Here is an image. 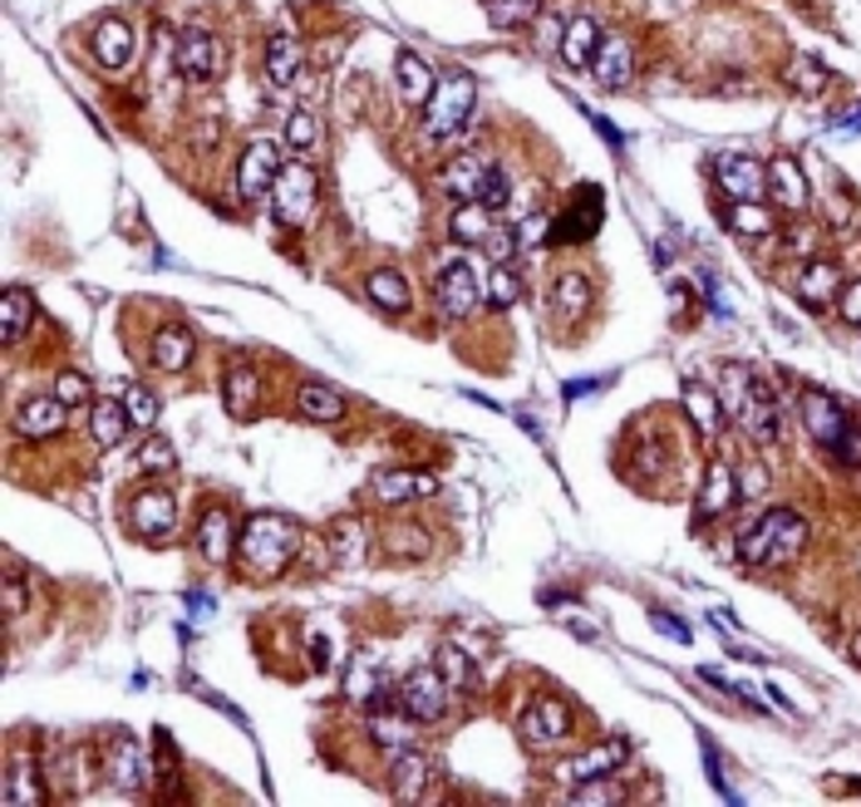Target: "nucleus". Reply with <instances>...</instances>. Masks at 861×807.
<instances>
[{
  "label": "nucleus",
  "mask_w": 861,
  "mask_h": 807,
  "mask_svg": "<svg viewBox=\"0 0 861 807\" xmlns=\"http://www.w3.org/2000/svg\"><path fill=\"white\" fill-rule=\"evenodd\" d=\"M591 74L595 84L605 89H620L630 74H635V54H630V40L625 36H601V50H595L591 60Z\"/></svg>",
  "instance_id": "24"
},
{
  "label": "nucleus",
  "mask_w": 861,
  "mask_h": 807,
  "mask_svg": "<svg viewBox=\"0 0 861 807\" xmlns=\"http://www.w3.org/2000/svg\"><path fill=\"white\" fill-rule=\"evenodd\" d=\"M0 601H6V616H20V611H26V601H30V586H26V576H20L16 566H10V572H6V596H0Z\"/></svg>",
  "instance_id": "53"
},
{
  "label": "nucleus",
  "mask_w": 861,
  "mask_h": 807,
  "mask_svg": "<svg viewBox=\"0 0 861 807\" xmlns=\"http://www.w3.org/2000/svg\"><path fill=\"white\" fill-rule=\"evenodd\" d=\"M30 321H34V295L26 286H10L6 295H0V340L16 345Z\"/></svg>",
  "instance_id": "33"
},
{
  "label": "nucleus",
  "mask_w": 861,
  "mask_h": 807,
  "mask_svg": "<svg viewBox=\"0 0 861 807\" xmlns=\"http://www.w3.org/2000/svg\"><path fill=\"white\" fill-rule=\"evenodd\" d=\"M153 360L163 374H178V370H188V360H192V335L182 331V325H163V331L153 335Z\"/></svg>",
  "instance_id": "32"
},
{
  "label": "nucleus",
  "mask_w": 861,
  "mask_h": 807,
  "mask_svg": "<svg viewBox=\"0 0 861 807\" xmlns=\"http://www.w3.org/2000/svg\"><path fill=\"white\" fill-rule=\"evenodd\" d=\"M630 758V744L625 738H605V744H595V748H585V754L577 758H567V764L557 768V778L561 783H591V778H611V773L620 768Z\"/></svg>",
  "instance_id": "10"
},
{
  "label": "nucleus",
  "mask_w": 861,
  "mask_h": 807,
  "mask_svg": "<svg viewBox=\"0 0 861 807\" xmlns=\"http://www.w3.org/2000/svg\"><path fill=\"white\" fill-rule=\"evenodd\" d=\"M517 236H522V246H537V242H547L551 236V222L547 218H527L522 226H517Z\"/></svg>",
  "instance_id": "57"
},
{
  "label": "nucleus",
  "mask_w": 861,
  "mask_h": 807,
  "mask_svg": "<svg viewBox=\"0 0 861 807\" xmlns=\"http://www.w3.org/2000/svg\"><path fill=\"white\" fill-rule=\"evenodd\" d=\"M129 54H133V30L123 26V20H103V26L94 30V60L103 64V70H123Z\"/></svg>",
  "instance_id": "31"
},
{
  "label": "nucleus",
  "mask_w": 861,
  "mask_h": 807,
  "mask_svg": "<svg viewBox=\"0 0 861 807\" xmlns=\"http://www.w3.org/2000/svg\"><path fill=\"white\" fill-rule=\"evenodd\" d=\"M561 60L571 64V70H585V64L595 60V50H601V26H595L591 16H577L567 30H561Z\"/></svg>",
  "instance_id": "25"
},
{
  "label": "nucleus",
  "mask_w": 861,
  "mask_h": 807,
  "mask_svg": "<svg viewBox=\"0 0 861 807\" xmlns=\"http://www.w3.org/2000/svg\"><path fill=\"white\" fill-rule=\"evenodd\" d=\"M571 709L567 699H532L522 709V719H517V734H522V744L532 748H547V744H561V738L571 734Z\"/></svg>",
  "instance_id": "8"
},
{
  "label": "nucleus",
  "mask_w": 861,
  "mask_h": 807,
  "mask_svg": "<svg viewBox=\"0 0 861 807\" xmlns=\"http://www.w3.org/2000/svg\"><path fill=\"white\" fill-rule=\"evenodd\" d=\"M733 503H739V473H733L729 463H709L704 483H699V497H694V527L719 522Z\"/></svg>",
  "instance_id": "9"
},
{
  "label": "nucleus",
  "mask_w": 861,
  "mask_h": 807,
  "mask_svg": "<svg viewBox=\"0 0 861 807\" xmlns=\"http://www.w3.org/2000/svg\"><path fill=\"white\" fill-rule=\"evenodd\" d=\"M257 400H261V374L251 370V365L227 370V380H222L227 414H232V418H251V414H257Z\"/></svg>",
  "instance_id": "27"
},
{
  "label": "nucleus",
  "mask_w": 861,
  "mask_h": 807,
  "mask_svg": "<svg viewBox=\"0 0 861 807\" xmlns=\"http://www.w3.org/2000/svg\"><path fill=\"white\" fill-rule=\"evenodd\" d=\"M316 198H320V178L310 163H286L281 173H276L271 183V212L276 222L286 226H301L310 222V212H316Z\"/></svg>",
  "instance_id": "5"
},
{
  "label": "nucleus",
  "mask_w": 861,
  "mask_h": 807,
  "mask_svg": "<svg viewBox=\"0 0 861 807\" xmlns=\"http://www.w3.org/2000/svg\"><path fill=\"white\" fill-rule=\"evenodd\" d=\"M601 384H611V380H605V374H601V380H577V384H567V400H581V394H591V390H601Z\"/></svg>",
  "instance_id": "60"
},
{
  "label": "nucleus",
  "mask_w": 861,
  "mask_h": 807,
  "mask_svg": "<svg viewBox=\"0 0 861 807\" xmlns=\"http://www.w3.org/2000/svg\"><path fill=\"white\" fill-rule=\"evenodd\" d=\"M802 424L837 463H861V428L837 394H822V390L802 394Z\"/></svg>",
  "instance_id": "3"
},
{
  "label": "nucleus",
  "mask_w": 861,
  "mask_h": 807,
  "mask_svg": "<svg viewBox=\"0 0 861 807\" xmlns=\"http://www.w3.org/2000/svg\"><path fill=\"white\" fill-rule=\"evenodd\" d=\"M654 625H660V631H670V640H680V645H689V640H694V631H684V621L664 616V611H654Z\"/></svg>",
  "instance_id": "59"
},
{
  "label": "nucleus",
  "mask_w": 861,
  "mask_h": 807,
  "mask_svg": "<svg viewBox=\"0 0 861 807\" xmlns=\"http://www.w3.org/2000/svg\"><path fill=\"white\" fill-rule=\"evenodd\" d=\"M129 527H133V537H143V542L168 537V532L178 527V503H172V493H138L129 503Z\"/></svg>",
  "instance_id": "15"
},
{
  "label": "nucleus",
  "mask_w": 861,
  "mask_h": 807,
  "mask_svg": "<svg viewBox=\"0 0 861 807\" xmlns=\"http://www.w3.org/2000/svg\"><path fill=\"white\" fill-rule=\"evenodd\" d=\"M296 408H301V418H310V424H340L344 418V394H336L320 380H306L301 394H296Z\"/></svg>",
  "instance_id": "28"
},
{
  "label": "nucleus",
  "mask_w": 861,
  "mask_h": 807,
  "mask_svg": "<svg viewBox=\"0 0 861 807\" xmlns=\"http://www.w3.org/2000/svg\"><path fill=\"white\" fill-rule=\"evenodd\" d=\"M758 493H768V473L763 468H743L739 473V497H758Z\"/></svg>",
  "instance_id": "58"
},
{
  "label": "nucleus",
  "mask_w": 861,
  "mask_h": 807,
  "mask_svg": "<svg viewBox=\"0 0 861 807\" xmlns=\"http://www.w3.org/2000/svg\"><path fill=\"white\" fill-rule=\"evenodd\" d=\"M714 173H719V188L729 192L733 202H763V198H768V168L758 163V158L723 153Z\"/></svg>",
  "instance_id": "11"
},
{
  "label": "nucleus",
  "mask_w": 861,
  "mask_h": 807,
  "mask_svg": "<svg viewBox=\"0 0 861 807\" xmlns=\"http://www.w3.org/2000/svg\"><path fill=\"white\" fill-rule=\"evenodd\" d=\"M723 222H729L733 232H743V236H768L773 232V218H768L758 202H733V208L723 212Z\"/></svg>",
  "instance_id": "43"
},
{
  "label": "nucleus",
  "mask_w": 861,
  "mask_h": 807,
  "mask_svg": "<svg viewBox=\"0 0 861 807\" xmlns=\"http://www.w3.org/2000/svg\"><path fill=\"white\" fill-rule=\"evenodd\" d=\"M123 404H129V418L138 428H153L158 424V394L153 390H143V384H129V390H123Z\"/></svg>",
  "instance_id": "47"
},
{
  "label": "nucleus",
  "mask_w": 861,
  "mask_h": 807,
  "mask_svg": "<svg viewBox=\"0 0 861 807\" xmlns=\"http://www.w3.org/2000/svg\"><path fill=\"white\" fill-rule=\"evenodd\" d=\"M488 301L492 305H517L522 301V276L512 266H492L488 271Z\"/></svg>",
  "instance_id": "48"
},
{
  "label": "nucleus",
  "mask_w": 861,
  "mask_h": 807,
  "mask_svg": "<svg viewBox=\"0 0 861 807\" xmlns=\"http://www.w3.org/2000/svg\"><path fill=\"white\" fill-rule=\"evenodd\" d=\"M296 547H301V537H296L291 522L276 517V513H261V517L247 522V532H241L237 562L247 566L251 576H281L286 566L296 562Z\"/></svg>",
  "instance_id": "2"
},
{
  "label": "nucleus",
  "mask_w": 861,
  "mask_h": 807,
  "mask_svg": "<svg viewBox=\"0 0 861 807\" xmlns=\"http://www.w3.org/2000/svg\"><path fill=\"white\" fill-rule=\"evenodd\" d=\"M198 552L207 556L212 566H222L232 556V517L222 507H207L202 522H198Z\"/></svg>",
  "instance_id": "30"
},
{
  "label": "nucleus",
  "mask_w": 861,
  "mask_h": 807,
  "mask_svg": "<svg viewBox=\"0 0 861 807\" xmlns=\"http://www.w3.org/2000/svg\"><path fill=\"white\" fill-rule=\"evenodd\" d=\"M837 295H842V271H837L832 261H808L798 276V301L808 305V311H827Z\"/></svg>",
  "instance_id": "23"
},
{
  "label": "nucleus",
  "mask_w": 861,
  "mask_h": 807,
  "mask_svg": "<svg viewBox=\"0 0 861 807\" xmlns=\"http://www.w3.org/2000/svg\"><path fill=\"white\" fill-rule=\"evenodd\" d=\"M473 99H478L473 74H463V70L443 74L439 84H433L429 104H423V133H429V139H453L468 123V113H473Z\"/></svg>",
  "instance_id": "4"
},
{
  "label": "nucleus",
  "mask_w": 861,
  "mask_h": 807,
  "mask_svg": "<svg viewBox=\"0 0 861 807\" xmlns=\"http://www.w3.org/2000/svg\"><path fill=\"white\" fill-rule=\"evenodd\" d=\"M54 394L69 404V408H79V404H89V394H94V384H89V374H79V370H64L60 380H54Z\"/></svg>",
  "instance_id": "50"
},
{
  "label": "nucleus",
  "mask_w": 861,
  "mask_h": 807,
  "mask_svg": "<svg viewBox=\"0 0 861 807\" xmlns=\"http://www.w3.org/2000/svg\"><path fill=\"white\" fill-rule=\"evenodd\" d=\"M389 783H394V798H423V788H429V758L419 754V748H399L394 764H389Z\"/></svg>",
  "instance_id": "26"
},
{
  "label": "nucleus",
  "mask_w": 861,
  "mask_h": 807,
  "mask_svg": "<svg viewBox=\"0 0 861 807\" xmlns=\"http://www.w3.org/2000/svg\"><path fill=\"white\" fill-rule=\"evenodd\" d=\"M551 305H557L561 321H577V315H585V305H591V286H585L581 271H561L557 286H551Z\"/></svg>",
  "instance_id": "39"
},
{
  "label": "nucleus",
  "mask_w": 861,
  "mask_h": 807,
  "mask_svg": "<svg viewBox=\"0 0 861 807\" xmlns=\"http://www.w3.org/2000/svg\"><path fill=\"white\" fill-rule=\"evenodd\" d=\"M595 226H601V188H581L567 218L551 222V242H585L595 236Z\"/></svg>",
  "instance_id": "16"
},
{
  "label": "nucleus",
  "mask_w": 861,
  "mask_h": 807,
  "mask_svg": "<svg viewBox=\"0 0 861 807\" xmlns=\"http://www.w3.org/2000/svg\"><path fill=\"white\" fill-rule=\"evenodd\" d=\"M439 477L433 473H409V468H389L374 473V497L379 503H413V497H433Z\"/></svg>",
  "instance_id": "22"
},
{
  "label": "nucleus",
  "mask_w": 861,
  "mask_h": 807,
  "mask_svg": "<svg viewBox=\"0 0 861 807\" xmlns=\"http://www.w3.org/2000/svg\"><path fill=\"white\" fill-rule=\"evenodd\" d=\"M852 660H857V665H861V631H857V635H852Z\"/></svg>",
  "instance_id": "61"
},
{
  "label": "nucleus",
  "mask_w": 861,
  "mask_h": 807,
  "mask_svg": "<svg viewBox=\"0 0 861 807\" xmlns=\"http://www.w3.org/2000/svg\"><path fill=\"white\" fill-rule=\"evenodd\" d=\"M433 669L448 679V689H473L478 685V669L468 660L458 645H439V655H433Z\"/></svg>",
  "instance_id": "40"
},
{
  "label": "nucleus",
  "mask_w": 861,
  "mask_h": 807,
  "mask_svg": "<svg viewBox=\"0 0 861 807\" xmlns=\"http://www.w3.org/2000/svg\"><path fill=\"white\" fill-rule=\"evenodd\" d=\"M537 16V0H488V20L498 30H522Z\"/></svg>",
  "instance_id": "44"
},
{
  "label": "nucleus",
  "mask_w": 861,
  "mask_h": 807,
  "mask_svg": "<svg viewBox=\"0 0 861 807\" xmlns=\"http://www.w3.org/2000/svg\"><path fill=\"white\" fill-rule=\"evenodd\" d=\"M360 547H364L360 522H336V556L340 562H360Z\"/></svg>",
  "instance_id": "52"
},
{
  "label": "nucleus",
  "mask_w": 861,
  "mask_h": 807,
  "mask_svg": "<svg viewBox=\"0 0 861 807\" xmlns=\"http://www.w3.org/2000/svg\"><path fill=\"white\" fill-rule=\"evenodd\" d=\"M837 305H842V321H847V325H861V281H852V286H842V295H837Z\"/></svg>",
  "instance_id": "55"
},
{
  "label": "nucleus",
  "mask_w": 861,
  "mask_h": 807,
  "mask_svg": "<svg viewBox=\"0 0 861 807\" xmlns=\"http://www.w3.org/2000/svg\"><path fill=\"white\" fill-rule=\"evenodd\" d=\"M704 768H709V778H714V788H719L723 798L733 803V788H729V778H723V768H719V754H714V738H704Z\"/></svg>",
  "instance_id": "56"
},
{
  "label": "nucleus",
  "mask_w": 861,
  "mask_h": 807,
  "mask_svg": "<svg viewBox=\"0 0 861 807\" xmlns=\"http://www.w3.org/2000/svg\"><path fill=\"white\" fill-rule=\"evenodd\" d=\"M172 64L188 79H217L222 74V44L207 30H182L178 44H172Z\"/></svg>",
  "instance_id": "14"
},
{
  "label": "nucleus",
  "mask_w": 861,
  "mask_h": 807,
  "mask_svg": "<svg viewBox=\"0 0 861 807\" xmlns=\"http://www.w3.org/2000/svg\"><path fill=\"white\" fill-rule=\"evenodd\" d=\"M0 803L6 807H40L44 803V773L34 758H10L6 783H0Z\"/></svg>",
  "instance_id": "20"
},
{
  "label": "nucleus",
  "mask_w": 861,
  "mask_h": 807,
  "mask_svg": "<svg viewBox=\"0 0 861 807\" xmlns=\"http://www.w3.org/2000/svg\"><path fill=\"white\" fill-rule=\"evenodd\" d=\"M684 414H689V424H694L699 438H719L723 424H729V408H723L719 390H709V384H699V380L684 384Z\"/></svg>",
  "instance_id": "17"
},
{
  "label": "nucleus",
  "mask_w": 861,
  "mask_h": 807,
  "mask_svg": "<svg viewBox=\"0 0 861 807\" xmlns=\"http://www.w3.org/2000/svg\"><path fill=\"white\" fill-rule=\"evenodd\" d=\"M788 79H792L798 94H822V89H827V70L812 60V54H798V60L788 64Z\"/></svg>",
  "instance_id": "46"
},
{
  "label": "nucleus",
  "mask_w": 861,
  "mask_h": 807,
  "mask_svg": "<svg viewBox=\"0 0 861 807\" xmlns=\"http://www.w3.org/2000/svg\"><path fill=\"white\" fill-rule=\"evenodd\" d=\"M802 547H808V522L792 513V507H768V513L739 537V562L743 566H783Z\"/></svg>",
  "instance_id": "1"
},
{
  "label": "nucleus",
  "mask_w": 861,
  "mask_h": 807,
  "mask_svg": "<svg viewBox=\"0 0 861 807\" xmlns=\"http://www.w3.org/2000/svg\"><path fill=\"white\" fill-rule=\"evenodd\" d=\"M749 384H753V370H743V365H723V374H719V400H723V408H729L733 418H739L743 400H749Z\"/></svg>",
  "instance_id": "42"
},
{
  "label": "nucleus",
  "mask_w": 861,
  "mask_h": 807,
  "mask_svg": "<svg viewBox=\"0 0 861 807\" xmlns=\"http://www.w3.org/2000/svg\"><path fill=\"white\" fill-rule=\"evenodd\" d=\"M286 143L310 153V148H320V119L310 109H296L291 119H286Z\"/></svg>",
  "instance_id": "45"
},
{
  "label": "nucleus",
  "mask_w": 861,
  "mask_h": 807,
  "mask_svg": "<svg viewBox=\"0 0 861 807\" xmlns=\"http://www.w3.org/2000/svg\"><path fill=\"white\" fill-rule=\"evenodd\" d=\"M448 232H453V242L463 246H482L498 226H492V208H482V202H463V208L453 212V222H448Z\"/></svg>",
  "instance_id": "34"
},
{
  "label": "nucleus",
  "mask_w": 861,
  "mask_h": 807,
  "mask_svg": "<svg viewBox=\"0 0 861 807\" xmlns=\"http://www.w3.org/2000/svg\"><path fill=\"white\" fill-rule=\"evenodd\" d=\"M301 64H306L301 44H296L291 36H271V44H267V74H271V84H296V79H301Z\"/></svg>",
  "instance_id": "36"
},
{
  "label": "nucleus",
  "mask_w": 861,
  "mask_h": 807,
  "mask_svg": "<svg viewBox=\"0 0 861 807\" xmlns=\"http://www.w3.org/2000/svg\"><path fill=\"white\" fill-rule=\"evenodd\" d=\"M492 158H482V153H463V158H453V163L439 173V183L453 192V198H463V202H478L482 198V188H488V178H492Z\"/></svg>",
  "instance_id": "18"
},
{
  "label": "nucleus",
  "mask_w": 861,
  "mask_h": 807,
  "mask_svg": "<svg viewBox=\"0 0 861 807\" xmlns=\"http://www.w3.org/2000/svg\"><path fill=\"white\" fill-rule=\"evenodd\" d=\"M482 301H488V276H482L473 261H453V266H443V276H439V305H443V315H453V321H468V315H473Z\"/></svg>",
  "instance_id": "7"
},
{
  "label": "nucleus",
  "mask_w": 861,
  "mask_h": 807,
  "mask_svg": "<svg viewBox=\"0 0 861 807\" xmlns=\"http://www.w3.org/2000/svg\"><path fill=\"white\" fill-rule=\"evenodd\" d=\"M433 70L419 60L413 50H399V94L409 99V104H429V94H433Z\"/></svg>",
  "instance_id": "37"
},
{
  "label": "nucleus",
  "mask_w": 861,
  "mask_h": 807,
  "mask_svg": "<svg viewBox=\"0 0 861 807\" xmlns=\"http://www.w3.org/2000/svg\"><path fill=\"white\" fill-rule=\"evenodd\" d=\"M482 246H488L492 266H512V256L522 252V236H517V226H508V232H492Z\"/></svg>",
  "instance_id": "51"
},
{
  "label": "nucleus",
  "mask_w": 861,
  "mask_h": 807,
  "mask_svg": "<svg viewBox=\"0 0 861 807\" xmlns=\"http://www.w3.org/2000/svg\"><path fill=\"white\" fill-rule=\"evenodd\" d=\"M739 424L749 428L758 443H773L778 438V400H773V390H768L758 374L749 384V400H743V408H739Z\"/></svg>",
  "instance_id": "21"
},
{
  "label": "nucleus",
  "mask_w": 861,
  "mask_h": 807,
  "mask_svg": "<svg viewBox=\"0 0 861 807\" xmlns=\"http://www.w3.org/2000/svg\"><path fill=\"white\" fill-rule=\"evenodd\" d=\"M364 291H370V301L379 305V311H409V281L399 276V271H370V276H364Z\"/></svg>",
  "instance_id": "38"
},
{
  "label": "nucleus",
  "mask_w": 861,
  "mask_h": 807,
  "mask_svg": "<svg viewBox=\"0 0 861 807\" xmlns=\"http://www.w3.org/2000/svg\"><path fill=\"white\" fill-rule=\"evenodd\" d=\"M448 695L453 689H448V679L439 669H413V675H404V685H399V709L413 724H439L448 714Z\"/></svg>",
  "instance_id": "6"
},
{
  "label": "nucleus",
  "mask_w": 861,
  "mask_h": 807,
  "mask_svg": "<svg viewBox=\"0 0 861 807\" xmlns=\"http://www.w3.org/2000/svg\"><path fill=\"white\" fill-rule=\"evenodd\" d=\"M370 729H374L379 744H384V748H394V754H399V748H413V729H419V724H413L409 714L399 719V714L389 709V719H384V714H370Z\"/></svg>",
  "instance_id": "41"
},
{
  "label": "nucleus",
  "mask_w": 861,
  "mask_h": 807,
  "mask_svg": "<svg viewBox=\"0 0 861 807\" xmlns=\"http://www.w3.org/2000/svg\"><path fill=\"white\" fill-rule=\"evenodd\" d=\"M286 168V158H281V148H276L271 139H257L241 153V168H237V188H241V198H261V192H271L276 183V173Z\"/></svg>",
  "instance_id": "13"
},
{
  "label": "nucleus",
  "mask_w": 861,
  "mask_h": 807,
  "mask_svg": "<svg viewBox=\"0 0 861 807\" xmlns=\"http://www.w3.org/2000/svg\"><path fill=\"white\" fill-rule=\"evenodd\" d=\"M768 198L783 202L788 212H802L812 202L808 173H802L798 158H773V163H768Z\"/></svg>",
  "instance_id": "19"
},
{
  "label": "nucleus",
  "mask_w": 861,
  "mask_h": 807,
  "mask_svg": "<svg viewBox=\"0 0 861 807\" xmlns=\"http://www.w3.org/2000/svg\"><path fill=\"white\" fill-rule=\"evenodd\" d=\"M64 418H69V404L60 394H34V400H26L16 408V434L30 438V443L54 438V434H64Z\"/></svg>",
  "instance_id": "12"
},
{
  "label": "nucleus",
  "mask_w": 861,
  "mask_h": 807,
  "mask_svg": "<svg viewBox=\"0 0 861 807\" xmlns=\"http://www.w3.org/2000/svg\"><path fill=\"white\" fill-rule=\"evenodd\" d=\"M133 418H129V404H113V400H99L89 408V434H94L99 448H119L129 438Z\"/></svg>",
  "instance_id": "29"
},
{
  "label": "nucleus",
  "mask_w": 861,
  "mask_h": 807,
  "mask_svg": "<svg viewBox=\"0 0 861 807\" xmlns=\"http://www.w3.org/2000/svg\"><path fill=\"white\" fill-rule=\"evenodd\" d=\"M482 208H492V212H498V208H508V173H502V168H492V178H488V188H482Z\"/></svg>",
  "instance_id": "54"
},
{
  "label": "nucleus",
  "mask_w": 861,
  "mask_h": 807,
  "mask_svg": "<svg viewBox=\"0 0 861 807\" xmlns=\"http://www.w3.org/2000/svg\"><path fill=\"white\" fill-rule=\"evenodd\" d=\"M109 783L113 788H138L143 783V748H133L129 734H119L109 748Z\"/></svg>",
  "instance_id": "35"
},
{
  "label": "nucleus",
  "mask_w": 861,
  "mask_h": 807,
  "mask_svg": "<svg viewBox=\"0 0 861 807\" xmlns=\"http://www.w3.org/2000/svg\"><path fill=\"white\" fill-rule=\"evenodd\" d=\"M138 463H143L148 473H172L178 468V453H172V443L163 434H153V438H143V448H138Z\"/></svg>",
  "instance_id": "49"
}]
</instances>
